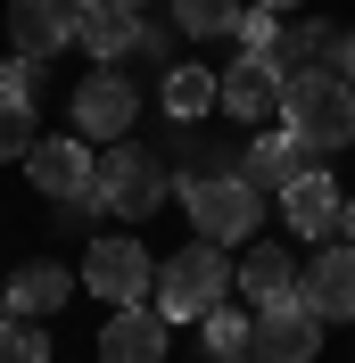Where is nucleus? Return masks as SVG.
<instances>
[{
	"mask_svg": "<svg viewBox=\"0 0 355 363\" xmlns=\"http://www.w3.org/2000/svg\"><path fill=\"white\" fill-rule=\"evenodd\" d=\"M281 116H289V133L306 140L314 157H322V149H355V83H347L339 67H306V74H289Z\"/></svg>",
	"mask_w": 355,
	"mask_h": 363,
	"instance_id": "nucleus-1",
	"label": "nucleus"
},
{
	"mask_svg": "<svg viewBox=\"0 0 355 363\" xmlns=\"http://www.w3.org/2000/svg\"><path fill=\"white\" fill-rule=\"evenodd\" d=\"M223 289H240V281H231V264H223L215 240H190L182 256L157 264V314L165 322H207L223 306Z\"/></svg>",
	"mask_w": 355,
	"mask_h": 363,
	"instance_id": "nucleus-2",
	"label": "nucleus"
},
{
	"mask_svg": "<svg viewBox=\"0 0 355 363\" xmlns=\"http://www.w3.org/2000/svg\"><path fill=\"white\" fill-rule=\"evenodd\" d=\"M165 190H174L165 157H157V149H141L133 133L99 149V199H108V215H133V223H141V215H157V206H165Z\"/></svg>",
	"mask_w": 355,
	"mask_h": 363,
	"instance_id": "nucleus-3",
	"label": "nucleus"
},
{
	"mask_svg": "<svg viewBox=\"0 0 355 363\" xmlns=\"http://www.w3.org/2000/svg\"><path fill=\"white\" fill-rule=\"evenodd\" d=\"M182 206H190L199 240H215V248H231V240H248V231L265 223V190H256L248 174H207V182H182Z\"/></svg>",
	"mask_w": 355,
	"mask_h": 363,
	"instance_id": "nucleus-4",
	"label": "nucleus"
},
{
	"mask_svg": "<svg viewBox=\"0 0 355 363\" xmlns=\"http://www.w3.org/2000/svg\"><path fill=\"white\" fill-rule=\"evenodd\" d=\"M83 289H99L108 306H141V297H157V256L141 248L133 231L91 240V256H83Z\"/></svg>",
	"mask_w": 355,
	"mask_h": 363,
	"instance_id": "nucleus-5",
	"label": "nucleus"
},
{
	"mask_svg": "<svg viewBox=\"0 0 355 363\" xmlns=\"http://www.w3.org/2000/svg\"><path fill=\"white\" fill-rule=\"evenodd\" d=\"M25 174H33V190H42L50 206H67V199H83L91 182H99V149H91L83 133H42L25 149Z\"/></svg>",
	"mask_w": 355,
	"mask_h": 363,
	"instance_id": "nucleus-6",
	"label": "nucleus"
},
{
	"mask_svg": "<svg viewBox=\"0 0 355 363\" xmlns=\"http://www.w3.org/2000/svg\"><path fill=\"white\" fill-rule=\"evenodd\" d=\"M314 347H322V314H314L306 297L256 306V347H248L256 363H314Z\"/></svg>",
	"mask_w": 355,
	"mask_h": 363,
	"instance_id": "nucleus-7",
	"label": "nucleus"
},
{
	"mask_svg": "<svg viewBox=\"0 0 355 363\" xmlns=\"http://www.w3.org/2000/svg\"><path fill=\"white\" fill-rule=\"evenodd\" d=\"M133 74H116V67H99V74H83L75 83V133L83 140H124L133 133Z\"/></svg>",
	"mask_w": 355,
	"mask_h": 363,
	"instance_id": "nucleus-8",
	"label": "nucleus"
},
{
	"mask_svg": "<svg viewBox=\"0 0 355 363\" xmlns=\"http://www.w3.org/2000/svg\"><path fill=\"white\" fill-rule=\"evenodd\" d=\"M281 91H289V74L273 67V58H248V50L215 74L223 116H240V124H265V116H281Z\"/></svg>",
	"mask_w": 355,
	"mask_h": 363,
	"instance_id": "nucleus-9",
	"label": "nucleus"
},
{
	"mask_svg": "<svg viewBox=\"0 0 355 363\" xmlns=\"http://www.w3.org/2000/svg\"><path fill=\"white\" fill-rule=\"evenodd\" d=\"M297 297H306L322 322H355V240H322V256H314L306 272H297Z\"/></svg>",
	"mask_w": 355,
	"mask_h": 363,
	"instance_id": "nucleus-10",
	"label": "nucleus"
},
{
	"mask_svg": "<svg viewBox=\"0 0 355 363\" xmlns=\"http://www.w3.org/2000/svg\"><path fill=\"white\" fill-rule=\"evenodd\" d=\"M281 223L297 231V240H331V231L347 223V199H339V182L306 165V174H297V182L281 190Z\"/></svg>",
	"mask_w": 355,
	"mask_h": 363,
	"instance_id": "nucleus-11",
	"label": "nucleus"
},
{
	"mask_svg": "<svg viewBox=\"0 0 355 363\" xmlns=\"http://www.w3.org/2000/svg\"><path fill=\"white\" fill-rule=\"evenodd\" d=\"M75 42L99 67H116L124 50H141V9H124V0H75Z\"/></svg>",
	"mask_w": 355,
	"mask_h": 363,
	"instance_id": "nucleus-12",
	"label": "nucleus"
},
{
	"mask_svg": "<svg viewBox=\"0 0 355 363\" xmlns=\"http://www.w3.org/2000/svg\"><path fill=\"white\" fill-rule=\"evenodd\" d=\"M99 363H165V314L157 306H116L99 330Z\"/></svg>",
	"mask_w": 355,
	"mask_h": 363,
	"instance_id": "nucleus-13",
	"label": "nucleus"
},
{
	"mask_svg": "<svg viewBox=\"0 0 355 363\" xmlns=\"http://www.w3.org/2000/svg\"><path fill=\"white\" fill-rule=\"evenodd\" d=\"M9 42H17L25 58H58V50L75 42V0H17V9H9Z\"/></svg>",
	"mask_w": 355,
	"mask_h": 363,
	"instance_id": "nucleus-14",
	"label": "nucleus"
},
{
	"mask_svg": "<svg viewBox=\"0 0 355 363\" xmlns=\"http://www.w3.org/2000/svg\"><path fill=\"white\" fill-rule=\"evenodd\" d=\"M306 165H314V149L289 133V124H281V133H256V140L240 149V174L256 182V190H289V182L306 174Z\"/></svg>",
	"mask_w": 355,
	"mask_h": 363,
	"instance_id": "nucleus-15",
	"label": "nucleus"
},
{
	"mask_svg": "<svg viewBox=\"0 0 355 363\" xmlns=\"http://www.w3.org/2000/svg\"><path fill=\"white\" fill-rule=\"evenodd\" d=\"M231 281H240L248 306H273V297H297V264H289V248H248L240 264H231Z\"/></svg>",
	"mask_w": 355,
	"mask_h": 363,
	"instance_id": "nucleus-16",
	"label": "nucleus"
},
{
	"mask_svg": "<svg viewBox=\"0 0 355 363\" xmlns=\"http://www.w3.org/2000/svg\"><path fill=\"white\" fill-rule=\"evenodd\" d=\"M67 289H75L67 264H50V256H42V264L9 272V314H33V322H42V314H58V306H67Z\"/></svg>",
	"mask_w": 355,
	"mask_h": 363,
	"instance_id": "nucleus-17",
	"label": "nucleus"
},
{
	"mask_svg": "<svg viewBox=\"0 0 355 363\" xmlns=\"http://www.w3.org/2000/svg\"><path fill=\"white\" fill-rule=\"evenodd\" d=\"M273 67H281V74L339 67V33H331V25H281V42H273Z\"/></svg>",
	"mask_w": 355,
	"mask_h": 363,
	"instance_id": "nucleus-18",
	"label": "nucleus"
},
{
	"mask_svg": "<svg viewBox=\"0 0 355 363\" xmlns=\"http://www.w3.org/2000/svg\"><path fill=\"white\" fill-rule=\"evenodd\" d=\"M157 99H165V116H174V124H199L207 108H223V99H215V74H207V67H174Z\"/></svg>",
	"mask_w": 355,
	"mask_h": 363,
	"instance_id": "nucleus-19",
	"label": "nucleus"
},
{
	"mask_svg": "<svg viewBox=\"0 0 355 363\" xmlns=\"http://www.w3.org/2000/svg\"><path fill=\"white\" fill-rule=\"evenodd\" d=\"M174 25L190 42H223V33H240V0H174Z\"/></svg>",
	"mask_w": 355,
	"mask_h": 363,
	"instance_id": "nucleus-20",
	"label": "nucleus"
},
{
	"mask_svg": "<svg viewBox=\"0 0 355 363\" xmlns=\"http://www.w3.org/2000/svg\"><path fill=\"white\" fill-rule=\"evenodd\" d=\"M182 174L174 182H207V174H240V149H223V140H207V133H190V124H182Z\"/></svg>",
	"mask_w": 355,
	"mask_h": 363,
	"instance_id": "nucleus-21",
	"label": "nucleus"
},
{
	"mask_svg": "<svg viewBox=\"0 0 355 363\" xmlns=\"http://www.w3.org/2000/svg\"><path fill=\"white\" fill-rule=\"evenodd\" d=\"M0 363H50V339L33 314H0Z\"/></svg>",
	"mask_w": 355,
	"mask_h": 363,
	"instance_id": "nucleus-22",
	"label": "nucleus"
},
{
	"mask_svg": "<svg viewBox=\"0 0 355 363\" xmlns=\"http://www.w3.org/2000/svg\"><path fill=\"white\" fill-rule=\"evenodd\" d=\"M199 330H207V347H215V355H248V347H256V314H231V306H215Z\"/></svg>",
	"mask_w": 355,
	"mask_h": 363,
	"instance_id": "nucleus-23",
	"label": "nucleus"
},
{
	"mask_svg": "<svg viewBox=\"0 0 355 363\" xmlns=\"http://www.w3.org/2000/svg\"><path fill=\"white\" fill-rule=\"evenodd\" d=\"M33 99H9V91H0V157H25V149H33Z\"/></svg>",
	"mask_w": 355,
	"mask_h": 363,
	"instance_id": "nucleus-24",
	"label": "nucleus"
},
{
	"mask_svg": "<svg viewBox=\"0 0 355 363\" xmlns=\"http://www.w3.org/2000/svg\"><path fill=\"white\" fill-rule=\"evenodd\" d=\"M273 42H281V17H273V9L240 17V50H248V58H273Z\"/></svg>",
	"mask_w": 355,
	"mask_h": 363,
	"instance_id": "nucleus-25",
	"label": "nucleus"
},
{
	"mask_svg": "<svg viewBox=\"0 0 355 363\" xmlns=\"http://www.w3.org/2000/svg\"><path fill=\"white\" fill-rule=\"evenodd\" d=\"M0 91H9V99H33V91H42V58H9V67H0Z\"/></svg>",
	"mask_w": 355,
	"mask_h": 363,
	"instance_id": "nucleus-26",
	"label": "nucleus"
},
{
	"mask_svg": "<svg viewBox=\"0 0 355 363\" xmlns=\"http://www.w3.org/2000/svg\"><path fill=\"white\" fill-rule=\"evenodd\" d=\"M339 74H347V83H355V25H347V33H339Z\"/></svg>",
	"mask_w": 355,
	"mask_h": 363,
	"instance_id": "nucleus-27",
	"label": "nucleus"
},
{
	"mask_svg": "<svg viewBox=\"0 0 355 363\" xmlns=\"http://www.w3.org/2000/svg\"><path fill=\"white\" fill-rule=\"evenodd\" d=\"M256 9H273V17H289V9H297V0H256Z\"/></svg>",
	"mask_w": 355,
	"mask_h": 363,
	"instance_id": "nucleus-28",
	"label": "nucleus"
},
{
	"mask_svg": "<svg viewBox=\"0 0 355 363\" xmlns=\"http://www.w3.org/2000/svg\"><path fill=\"white\" fill-rule=\"evenodd\" d=\"M339 231H347V240H355V199H347V223H339Z\"/></svg>",
	"mask_w": 355,
	"mask_h": 363,
	"instance_id": "nucleus-29",
	"label": "nucleus"
},
{
	"mask_svg": "<svg viewBox=\"0 0 355 363\" xmlns=\"http://www.w3.org/2000/svg\"><path fill=\"white\" fill-rule=\"evenodd\" d=\"M207 363H256V355H207Z\"/></svg>",
	"mask_w": 355,
	"mask_h": 363,
	"instance_id": "nucleus-30",
	"label": "nucleus"
},
{
	"mask_svg": "<svg viewBox=\"0 0 355 363\" xmlns=\"http://www.w3.org/2000/svg\"><path fill=\"white\" fill-rule=\"evenodd\" d=\"M0 314H9V281H0Z\"/></svg>",
	"mask_w": 355,
	"mask_h": 363,
	"instance_id": "nucleus-31",
	"label": "nucleus"
},
{
	"mask_svg": "<svg viewBox=\"0 0 355 363\" xmlns=\"http://www.w3.org/2000/svg\"><path fill=\"white\" fill-rule=\"evenodd\" d=\"M124 9H149V0H124Z\"/></svg>",
	"mask_w": 355,
	"mask_h": 363,
	"instance_id": "nucleus-32",
	"label": "nucleus"
}]
</instances>
